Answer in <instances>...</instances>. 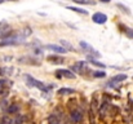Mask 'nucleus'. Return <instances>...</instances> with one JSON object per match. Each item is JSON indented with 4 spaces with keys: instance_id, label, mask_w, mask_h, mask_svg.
I'll return each mask as SVG.
<instances>
[{
    "instance_id": "nucleus-22",
    "label": "nucleus",
    "mask_w": 133,
    "mask_h": 124,
    "mask_svg": "<svg viewBox=\"0 0 133 124\" xmlns=\"http://www.w3.org/2000/svg\"><path fill=\"white\" fill-rule=\"evenodd\" d=\"M3 1H4V0H0V4H1V3H3Z\"/></svg>"
},
{
    "instance_id": "nucleus-11",
    "label": "nucleus",
    "mask_w": 133,
    "mask_h": 124,
    "mask_svg": "<svg viewBox=\"0 0 133 124\" xmlns=\"http://www.w3.org/2000/svg\"><path fill=\"white\" fill-rule=\"evenodd\" d=\"M125 79H127V75H125V74H118V75L112 76L110 82L111 83H122V82H124Z\"/></svg>"
},
{
    "instance_id": "nucleus-7",
    "label": "nucleus",
    "mask_w": 133,
    "mask_h": 124,
    "mask_svg": "<svg viewBox=\"0 0 133 124\" xmlns=\"http://www.w3.org/2000/svg\"><path fill=\"white\" fill-rule=\"evenodd\" d=\"M74 71H76V73H79V74H84L85 71H88V67H87V63L84 62V61H79L76 65H74L72 67H71Z\"/></svg>"
},
{
    "instance_id": "nucleus-15",
    "label": "nucleus",
    "mask_w": 133,
    "mask_h": 124,
    "mask_svg": "<svg viewBox=\"0 0 133 124\" xmlns=\"http://www.w3.org/2000/svg\"><path fill=\"white\" fill-rule=\"evenodd\" d=\"M76 4H84V5H94L96 1L94 0H74Z\"/></svg>"
},
{
    "instance_id": "nucleus-13",
    "label": "nucleus",
    "mask_w": 133,
    "mask_h": 124,
    "mask_svg": "<svg viewBox=\"0 0 133 124\" xmlns=\"http://www.w3.org/2000/svg\"><path fill=\"white\" fill-rule=\"evenodd\" d=\"M67 9L69 10H74L75 13H80V14H88V12L85 10V9H82V8H78V6H67Z\"/></svg>"
},
{
    "instance_id": "nucleus-14",
    "label": "nucleus",
    "mask_w": 133,
    "mask_h": 124,
    "mask_svg": "<svg viewBox=\"0 0 133 124\" xmlns=\"http://www.w3.org/2000/svg\"><path fill=\"white\" fill-rule=\"evenodd\" d=\"M72 93H75V90L71 89V88H61V89H58V94H72Z\"/></svg>"
},
{
    "instance_id": "nucleus-18",
    "label": "nucleus",
    "mask_w": 133,
    "mask_h": 124,
    "mask_svg": "<svg viewBox=\"0 0 133 124\" xmlns=\"http://www.w3.org/2000/svg\"><path fill=\"white\" fill-rule=\"evenodd\" d=\"M6 83H8V82H6L5 79H0V93H1L4 89H5V85H6Z\"/></svg>"
},
{
    "instance_id": "nucleus-19",
    "label": "nucleus",
    "mask_w": 133,
    "mask_h": 124,
    "mask_svg": "<svg viewBox=\"0 0 133 124\" xmlns=\"http://www.w3.org/2000/svg\"><path fill=\"white\" fill-rule=\"evenodd\" d=\"M125 35H127V38H129V39H133V30H125Z\"/></svg>"
},
{
    "instance_id": "nucleus-9",
    "label": "nucleus",
    "mask_w": 133,
    "mask_h": 124,
    "mask_svg": "<svg viewBox=\"0 0 133 124\" xmlns=\"http://www.w3.org/2000/svg\"><path fill=\"white\" fill-rule=\"evenodd\" d=\"M48 123L49 124H63V120H62L58 115H56L54 113H52V114L48 116Z\"/></svg>"
},
{
    "instance_id": "nucleus-10",
    "label": "nucleus",
    "mask_w": 133,
    "mask_h": 124,
    "mask_svg": "<svg viewBox=\"0 0 133 124\" xmlns=\"http://www.w3.org/2000/svg\"><path fill=\"white\" fill-rule=\"evenodd\" d=\"M45 47H46V49H50V50H53V52H56V53H66V49H65L63 47H59V45L48 44V45H45Z\"/></svg>"
},
{
    "instance_id": "nucleus-2",
    "label": "nucleus",
    "mask_w": 133,
    "mask_h": 124,
    "mask_svg": "<svg viewBox=\"0 0 133 124\" xmlns=\"http://www.w3.org/2000/svg\"><path fill=\"white\" fill-rule=\"evenodd\" d=\"M26 82H27V84H29L30 87H36V88L40 89L42 92H49V90H50V87L45 85L44 83L40 82V80L34 79V78L30 76V75H26Z\"/></svg>"
},
{
    "instance_id": "nucleus-23",
    "label": "nucleus",
    "mask_w": 133,
    "mask_h": 124,
    "mask_svg": "<svg viewBox=\"0 0 133 124\" xmlns=\"http://www.w3.org/2000/svg\"><path fill=\"white\" fill-rule=\"evenodd\" d=\"M12 1H16V0H12Z\"/></svg>"
},
{
    "instance_id": "nucleus-20",
    "label": "nucleus",
    "mask_w": 133,
    "mask_h": 124,
    "mask_svg": "<svg viewBox=\"0 0 133 124\" xmlns=\"http://www.w3.org/2000/svg\"><path fill=\"white\" fill-rule=\"evenodd\" d=\"M118 6H119V8H123V9H124V12H125V13H129V10H128V9H127V8H125V6H123V5H122V4H118Z\"/></svg>"
},
{
    "instance_id": "nucleus-3",
    "label": "nucleus",
    "mask_w": 133,
    "mask_h": 124,
    "mask_svg": "<svg viewBox=\"0 0 133 124\" xmlns=\"http://www.w3.org/2000/svg\"><path fill=\"white\" fill-rule=\"evenodd\" d=\"M70 119L76 124L82 123V120H83V111H82L80 109H74V110H71V111H70Z\"/></svg>"
},
{
    "instance_id": "nucleus-17",
    "label": "nucleus",
    "mask_w": 133,
    "mask_h": 124,
    "mask_svg": "<svg viewBox=\"0 0 133 124\" xmlns=\"http://www.w3.org/2000/svg\"><path fill=\"white\" fill-rule=\"evenodd\" d=\"M93 76L94 78H105L106 73L105 71H93Z\"/></svg>"
},
{
    "instance_id": "nucleus-5",
    "label": "nucleus",
    "mask_w": 133,
    "mask_h": 124,
    "mask_svg": "<svg viewBox=\"0 0 133 124\" xmlns=\"http://www.w3.org/2000/svg\"><path fill=\"white\" fill-rule=\"evenodd\" d=\"M56 78H58V79H61V78H67V79H75L76 76H75V74H74L72 71L62 69V70H57V71H56Z\"/></svg>"
},
{
    "instance_id": "nucleus-16",
    "label": "nucleus",
    "mask_w": 133,
    "mask_h": 124,
    "mask_svg": "<svg viewBox=\"0 0 133 124\" xmlns=\"http://www.w3.org/2000/svg\"><path fill=\"white\" fill-rule=\"evenodd\" d=\"M61 44L63 45V48L67 50V49H70V50H74V48H72V45L69 43V41H66V40H61Z\"/></svg>"
},
{
    "instance_id": "nucleus-6",
    "label": "nucleus",
    "mask_w": 133,
    "mask_h": 124,
    "mask_svg": "<svg viewBox=\"0 0 133 124\" xmlns=\"http://www.w3.org/2000/svg\"><path fill=\"white\" fill-rule=\"evenodd\" d=\"M92 21H93L94 23L103 25V23L107 21V16L103 14V13H101V12H97V13H94V14L92 16Z\"/></svg>"
},
{
    "instance_id": "nucleus-1",
    "label": "nucleus",
    "mask_w": 133,
    "mask_h": 124,
    "mask_svg": "<svg viewBox=\"0 0 133 124\" xmlns=\"http://www.w3.org/2000/svg\"><path fill=\"white\" fill-rule=\"evenodd\" d=\"M26 39V36L23 35V34H14V32H12V34H9L8 36H5L3 40L0 41V47H8V45H19V44H22L23 41Z\"/></svg>"
},
{
    "instance_id": "nucleus-12",
    "label": "nucleus",
    "mask_w": 133,
    "mask_h": 124,
    "mask_svg": "<svg viewBox=\"0 0 133 124\" xmlns=\"http://www.w3.org/2000/svg\"><path fill=\"white\" fill-rule=\"evenodd\" d=\"M18 110H19V106H18L17 103H13V105L8 106L5 111H6L8 114H12V115H13V114H17V113H18Z\"/></svg>"
},
{
    "instance_id": "nucleus-21",
    "label": "nucleus",
    "mask_w": 133,
    "mask_h": 124,
    "mask_svg": "<svg viewBox=\"0 0 133 124\" xmlns=\"http://www.w3.org/2000/svg\"><path fill=\"white\" fill-rule=\"evenodd\" d=\"M99 1H102V3H109V1H111V0H99Z\"/></svg>"
},
{
    "instance_id": "nucleus-4",
    "label": "nucleus",
    "mask_w": 133,
    "mask_h": 124,
    "mask_svg": "<svg viewBox=\"0 0 133 124\" xmlns=\"http://www.w3.org/2000/svg\"><path fill=\"white\" fill-rule=\"evenodd\" d=\"M79 45H80V47L84 49V52H87L88 54L93 56V57H99V53H98L96 49H93V47L89 45L88 43H85V41H79Z\"/></svg>"
},
{
    "instance_id": "nucleus-8",
    "label": "nucleus",
    "mask_w": 133,
    "mask_h": 124,
    "mask_svg": "<svg viewBox=\"0 0 133 124\" xmlns=\"http://www.w3.org/2000/svg\"><path fill=\"white\" fill-rule=\"evenodd\" d=\"M46 61L50 62V63H63L65 62V58L58 56V54H50L46 57Z\"/></svg>"
}]
</instances>
